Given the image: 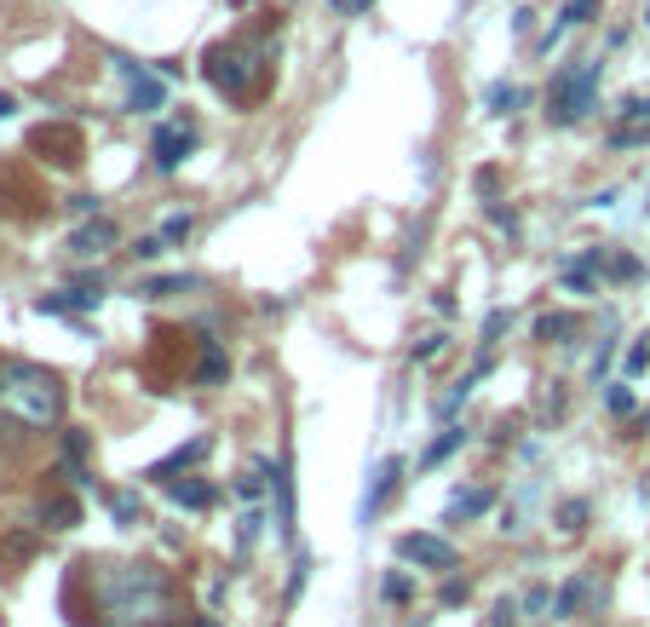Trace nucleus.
<instances>
[{"mask_svg": "<svg viewBox=\"0 0 650 627\" xmlns=\"http://www.w3.org/2000/svg\"><path fill=\"white\" fill-rule=\"evenodd\" d=\"M254 535H259V512H242V530H236V547L248 553V547H254Z\"/></svg>", "mask_w": 650, "mask_h": 627, "instance_id": "obj_24", "label": "nucleus"}, {"mask_svg": "<svg viewBox=\"0 0 650 627\" xmlns=\"http://www.w3.org/2000/svg\"><path fill=\"white\" fill-rule=\"evenodd\" d=\"M581 518H587V501H564L558 524H564V530H581Z\"/></svg>", "mask_w": 650, "mask_h": 627, "instance_id": "obj_25", "label": "nucleus"}, {"mask_svg": "<svg viewBox=\"0 0 650 627\" xmlns=\"http://www.w3.org/2000/svg\"><path fill=\"white\" fill-rule=\"evenodd\" d=\"M190 231H196V219H190V213H173V219L162 225V242H185Z\"/></svg>", "mask_w": 650, "mask_h": 627, "instance_id": "obj_22", "label": "nucleus"}, {"mask_svg": "<svg viewBox=\"0 0 650 627\" xmlns=\"http://www.w3.org/2000/svg\"><path fill=\"white\" fill-rule=\"evenodd\" d=\"M0 415L12 426H29V432H47L64 415V386L58 374L35 369V363H6L0 369Z\"/></svg>", "mask_w": 650, "mask_h": 627, "instance_id": "obj_2", "label": "nucleus"}, {"mask_svg": "<svg viewBox=\"0 0 650 627\" xmlns=\"http://www.w3.org/2000/svg\"><path fill=\"white\" fill-rule=\"evenodd\" d=\"M190 144H196V133H190V127H162V133H156V144H150V150H156V167H162V173H173V167L190 156Z\"/></svg>", "mask_w": 650, "mask_h": 627, "instance_id": "obj_7", "label": "nucleus"}, {"mask_svg": "<svg viewBox=\"0 0 650 627\" xmlns=\"http://www.w3.org/2000/svg\"><path fill=\"white\" fill-rule=\"evenodd\" d=\"M650 369V340H633L627 346V374H645Z\"/></svg>", "mask_w": 650, "mask_h": 627, "instance_id": "obj_23", "label": "nucleus"}, {"mask_svg": "<svg viewBox=\"0 0 650 627\" xmlns=\"http://www.w3.org/2000/svg\"><path fill=\"white\" fill-rule=\"evenodd\" d=\"M438 351H443V340H438V334H432V340H420V346H415V357H420V363H426V357H438Z\"/></svg>", "mask_w": 650, "mask_h": 627, "instance_id": "obj_34", "label": "nucleus"}, {"mask_svg": "<svg viewBox=\"0 0 650 627\" xmlns=\"http://www.w3.org/2000/svg\"><path fill=\"white\" fill-rule=\"evenodd\" d=\"M346 6H369V0H346Z\"/></svg>", "mask_w": 650, "mask_h": 627, "instance_id": "obj_36", "label": "nucleus"}, {"mask_svg": "<svg viewBox=\"0 0 650 627\" xmlns=\"http://www.w3.org/2000/svg\"><path fill=\"white\" fill-rule=\"evenodd\" d=\"M202 455H208V438H190L185 449H173V455H167V461H156V466H150V478H167V472H179V466H190V461H202Z\"/></svg>", "mask_w": 650, "mask_h": 627, "instance_id": "obj_15", "label": "nucleus"}, {"mask_svg": "<svg viewBox=\"0 0 650 627\" xmlns=\"http://www.w3.org/2000/svg\"><path fill=\"white\" fill-rule=\"evenodd\" d=\"M501 328H507V311H489V323H484V340H495Z\"/></svg>", "mask_w": 650, "mask_h": 627, "instance_id": "obj_32", "label": "nucleus"}, {"mask_svg": "<svg viewBox=\"0 0 650 627\" xmlns=\"http://www.w3.org/2000/svg\"><path fill=\"white\" fill-rule=\"evenodd\" d=\"M570 334H576V317H564V311H558V317H541V323H535V340H547V346H564V340H570Z\"/></svg>", "mask_w": 650, "mask_h": 627, "instance_id": "obj_18", "label": "nucleus"}, {"mask_svg": "<svg viewBox=\"0 0 650 627\" xmlns=\"http://www.w3.org/2000/svg\"><path fill=\"white\" fill-rule=\"evenodd\" d=\"M466 599V581H443V604H461Z\"/></svg>", "mask_w": 650, "mask_h": 627, "instance_id": "obj_31", "label": "nucleus"}, {"mask_svg": "<svg viewBox=\"0 0 650 627\" xmlns=\"http://www.w3.org/2000/svg\"><path fill=\"white\" fill-rule=\"evenodd\" d=\"M277 530L294 535V466H277Z\"/></svg>", "mask_w": 650, "mask_h": 627, "instance_id": "obj_10", "label": "nucleus"}, {"mask_svg": "<svg viewBox=\"0 0 650 627\" xmlns=\"http://www.w3.org/2000/svg\"><path fill=\"white\" fill-rule=\"evenodd\" d=\"M599 75H604L599 58H581V64H570V70H558L553 93H547V116H553L558 127L581 121L587 110H593V98H599Z\"/></svg>", "mask_w": 650, "mask_h": 627, "instance_id": "obj_4", "label": "nucleus"}, {"mask_svg": "<svg viewBox=\"0 0 650 627\" xmlns=\"http://www.w3.org/2000/svg\"><path fill=\"white\" fill-rule=\"evenodd\" d=\"M518 104H524V93H518V87H507V81H495V87H489V110H495V116H512Z\"/></svg>", "mask_w": 650, "mask_h": 627, "instance_id": "obj_20", "label": "nucleus"}, {"mask_svg": "<svg viewBox=\"0 0 650 627\" xmlns=\"http://www.w3.org/2000/svg\"><path fill=\"white\" fill-rule=\"evenodd\" d=\"M587 593H593V581H587V576L564 581V587L553 593V616H558V622H564V616H576L581 604H587Z\"/></svg>", "mask_w": 650, "mask_h": 627, "instance_id": "obj_13", "label": "nucleus"}, {"mask_svg": "<svg viewBox=\"0 0 650 627\" xmlns=\"http://www.w3.org/2000/svg\"><path fill=\"white\" fill-rule=\"evenodd\" d=\"M162 248H167L162 236H144V242H139V248H133V254H139V259H156V254H162Z\"/></svg>", "mask_w": 650, "mask_h": 627, "instance_id": "obj_29", "label": "nucleus"}, {"mask_svg": "<svg viewBox=\"0 0 650 627\" xmlns=\"http://www.w3.org/2000/svg\"><path fill=\"white\" fill-rule=\"evenodd\" d=\"M593 12H599V0H564V12H558V24L547 29V41H541V47H553L558 35H564V29H576V24H587V18H593Z\"/></svg>", "mask_w": 650, "mask_h": 627, "instance_id": "obj_12", "label": "nucleus"}, {"mask_svg": "<svg viewBox=\"0 0 650 627\" xmlns=\"http://www.w3.org/2000/svg\"><path fill=\"white\" fill-rule=\"evenodd\" d=\"M386 599H409V576H392V581H386Z\"/></svg>", "mask_w": 650, "mask_h": 627, "instance_id": "obj_33", "label": "nucleus"}, {"mask_svg": "<svg viewBox=\"0 0 650 627\" xmlns=\"http://www.w3.org/2000/svg\"><path fill=\"white\" fill-rule=\"evenodd\" d=\"M167 495H173L179 507H190V512L213 507V484H202V478H185V484H167Z\"/></svg>", "mask_w": 650, "mask_h": 627, "instance_id": "obj_14", "label": "nucleus"}, {"mask_svg": "<svg viewBox=\"0 0 650 627\" xmlns=\"http://www.w3.org/2000/svg\"><path fill=\"white\" fill-rule=\"evenodd\" d=\"M93 570V599L116 622H162L173 610V581L156 564H87Z\"/></svg>", "mask_w": 650, "mask_h": 627, "instance_id": "obj_1", "label": "nucleus"}, {"mask_svg": "<svg viewBox=\"0 0 650 627\" xmlns=\"http://www.w3.org/2000/svg\"><path fill=\"white\" fill-rule=\"evenodd\" d=\"M397 558H409L420 570H449V564H455V547H449L443 535L415 530V535H397Z\"/></svg>", "mask_w": 650, "mask_h": 627, "instance_id": "obj_5", "label": "nucleus"}, {"mask_svg": "<svg viewBox=\"0 0 650 627\" xmlns=\"http://www.w3.org/2000/svg\"><path fill=\"white\" fill-rule=\"evenodd\" d=\"M12 110H18V104H12V98L0 93V116H12Z\"/></svg>", "mask_w": 650, "mask_h": 627, "instance_id": "obj_35", "label": "nucleus"}, {"mask_svg": "<svg viewBox=\"0 0 650 627\" xmlns=\"http://www.w3.org/2000/svg\"><path fill=\"white\" fill-rule=\"evenodd\" d=\"M489 501H495L489 489H466V495H455V501H449V524H455V518H478V512H489Z\"/></svg>", "mask_w": 650, "mask_h": 627, "instance_id": "obj_16", "label": "nucleus"}, {"mask_svg": "<svg viewBox=\"0 0 650 627\" xmlns=\"http://www.w3.org/2000/svg\"><path fill=\"white\" fill-rule=\"evenodd\" d=\"M190 288H196V277H150V282H144V294H150V300H167V294H190Z\"/></svg>", "mask_w": 650, "mask_h": 627, "instance_id": "obj_19", "label": "nucleus"}, {"mask_svg": "<svg viewBox=\"0 0 650 627\" xmlns=\"http://www.w3.org/2000/svg\"><path fill=\"white\" fill-rule=\"evenodd\" d=\"M622 116H627V121H639V127H650V98H627Z\"/></svg>", "mask_w": 650, "mask_h": 627, "instance_id": "obj_26", "label": "nucleus"}, {"mask_svg": "<svg viewBox=\"0 0 650 627\" xmlns=\"http://www.w3.org/2000/svg\"><path fill=\"white\" fill-rule=\"evenodd\" d=\"M116 219H93V225H81V231L70 236L75 254H104V248H116Z\"/></svg>", "mask_w": 650, "mask_h": 627, "instance_id": "obj_8", "label": "nucleus"}, {"mask_svg": "<svg viewBox=\"0 0 650 627\" xmlns=\"http://www.w3.org/2000/svg\"><path fill=\"white\" fill-rule=\"evenodd\" d=\"M236 489H242V495H248V501H254L259 489H265V472H248V478H242V484H236Z\"/></svg>", "mask_w": 650, "mask_h": 627, "instance_id": "obj_30", "label": "nucleus"}, {"mask_svg": "<svg viewBox=\"0 0 650 627\" xmlns=\"http://www.w3.org/2000/svg\"><path fill=\"white\" fill-rule=\"evenodd\" d=\"M397 478H403V461H397V455H392V461H380V472H374V489L363 495V518H374V512L386 507V495L397 489Z\"/></svg>", "mask_w": 650, "mask_h": 627, "instance_id": "obj_9", "label": "nucleus"}, {"mask_svg": "<svg viewBox=\"0 0 650 627\" xmlns=\"http://www.w3.org/2000/svg\"><path fill=\"white\" fill-rule=\"evenodd\" d=\"M121 75H127V110H162V98H167L162 75L139 70V64H121Z\"/></svg>", "mask_w": 650, "mask_h": 627, "instance_id": "obj_6", "label": "nucleus"}, {"mask_svg": "<svg viewBox=\"0 0 650 627\" xmlns=\"http://www.w3.org/2000/svg\"><path fill=\"white\" fill-rule=\"evenodd\" d=\"M466 443V432L461 426H449V432H443L438 443H432V449H426V466H438V461H449V455H455V449H461Z\"/></svg>", "mask_w": 650, "mask_h": 627, "instance_id": "obj_21", "label": "nucleus"}, {"mask_svg": "<svg viewBox=\"0 0 650 627\" xmlns=\"http://www.w3.org/2000/svg\"><path fill=\"white\" fill-rule=\"evenodd\" d=\"M604 271H610V277H616V282H627V277H639V259H610V265H604Z\"/></svg>", "mask_w": 650, "mask_h": 627, "instance_id": "obj_27", "label": "nucleus"}, {"mask_svg": "<svg viewBox=\"0 0 650 627\" xmlns=\"http://www.w3.org/2000/svg\"><path fill=\"white\" fill-rule=\"evenodd\" d=\"M41 524L47 530H70V524H81V507H75L70 495H47L41 501Z\"/></svg>", "mask_w": 650, "mask_h": 627, "instance_id": "obj_11", "label": "nucleus"}, {"mask_svg": "<svg viewBox=\"0 0 650 627\" xmlns=\"http://www.w3.org/2000/svg\"><path fill=\"white\" fill-rule=\"evenodd\" d=\"M202 70H208V81L225 98L248 104V98H259L265 75H271V41H265V35H236V41H219V47L208 52V64H202Z\"/></svg>", "mask_w": 650, "mask_h": 627, "instance_id": "obj_3", "label": "nucleus"}, {"mask_svg": "<svg viewBox=\"0 0 650 627\" xmlns=\"http://www.w3.org/2000/svg\"><path fill=\"white\" fill-rule=\"evenodd\" d=\"M610 409H616V415H627V409H633V392H627V386H610Z\"/></svg>", "mask_w": 650, "mask_h": 627, "instance_id": "obj_28", "label": "nucleus"}, {"mask_svg": "<svg viewBox=\"0 0 650 627\" xmlns=\"http://www.w3.org/2000/svg\"><path fill=\"white\" fill-rule=\"evenodd\" d=\"M196 380L202 386H219L225 380V351H219V340H202V369H196Z\"/></svg>", "mask_w": 650, "mask_h": 627, "instance_id": "obj_17", "label": "nucleus"}]
</instances>
